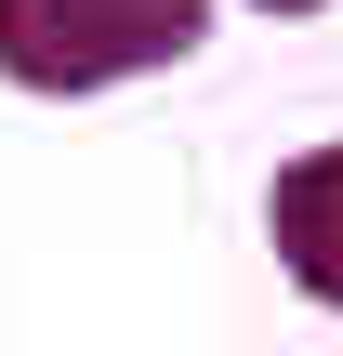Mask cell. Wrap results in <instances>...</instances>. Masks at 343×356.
I'll list each match as a JSON object with an SVG mask.
<instances>
[{"mask_svg": "<svg viewBox=\"0 0 343 356\" xmlns=\"http://www.w3.org/2000/svg\"><path fill=\"white\" fill-rule=\"evenodd\" d=\"M278 251H291V277H304L317 304H343V145L278 185Z\"/></svg>", "mask_w": 343, "mask_h": 356, "instance_id": "7a4b0ae2", "label": "cell"}, {"mask_svg": "<svg viewBox=\"0 0 343 356\" xmlns=\"http://www.w3.org/2000/svg\"><path fill=\"white\" fill-rule=\"evenodd\" d=\"M212 0H0V66L26 92H93L132 66H172Z\"/></svg>", "mask_w": 343, "mask_h": 356, "instance_id": "6da1fadb", "label": "cell"}, {"mask_svg": "<svg viewBox=\"0 0 343 356\" xmlns=\"http://www.w3.org/2000/svg\"><path fill=\"white\" fill-rule=\"evenodd\" d=\"M278 13H304V0H278Z\"/></svg>", "mask_w": 343, "mask_h": 356, "instance_id": "3957f363", "label": "cell"}]
</instances>
